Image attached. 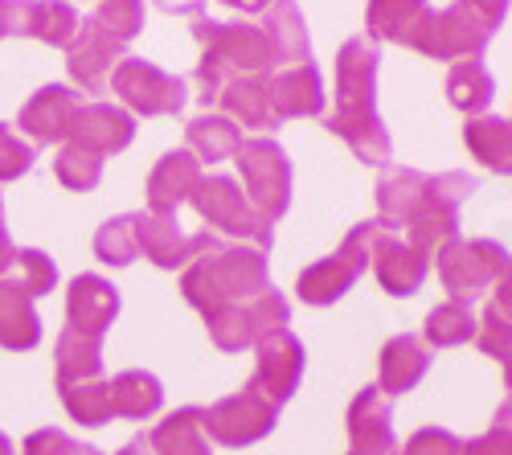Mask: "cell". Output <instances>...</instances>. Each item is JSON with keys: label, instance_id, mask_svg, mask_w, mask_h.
I'll list each match as a JSON object with an SVG mask.
<instances>
[{"label": "cell", "instance_id": "obj_20", "mask_svg": "<svg viewBox=\"0 0 512 455\" xmlns=\"http://www.w3.org/2000/svg\"><path fill=\"white\" fill-rule=\"evenodd\" d=\"M369 271L377 275L381 292H390V296L406 300V296H414L418 287L426 283L431 259H426L422 251H414L406 238H398V234H390V230H381V238H377V246H373V263H369Z\"/></svg>", "mask_w": 512, "mask_h": 455}, {"label": "cell", "instance_id": "obj_23", "mask_svg": "<svg viewBox=\"0 0 512 455\" xmlns=\"http://www.w3.org/2000/svg\"><path fill=\"white\" fill-rule=\"evenodd\" d=\"M431 0H369L365 9V37L369 41H390V46L414 50L418 37L431 21Z\"/></svg>", "mask_w": 512, "mask_h": 455}, {"label": "cell", "instance_id": "obj_52", "mask_svg": "<svg viewBox=\"0 0 512 455\" xmlns=\"http://www.w3.org/2000/svg\"><path fill=\"white\" fill-rule=\"evenodd\" d=\"M0 455H17V451H13V439H9L5 431H0Z\"/></svg>", "mask_w": 512, "mask_h": 455}, {"label": "cell", "instance_id": "obj_13", "mask_svg": "<svg viewBox=\"0 0 512 455\" xmlns=\"http://www.w3.org/2000/svg\"><path fill=\"white\" fill-rule=\"evenodd\" d=\"M304 382V341L291 333V328H279V333L263 337L254 345V374H250V390L263 394L271 406H283Z\"/></svg>", "mask_w": 512, "mask_h": 455}, {"label": "cell", "instance_id": "obj_50", "mask_svg": "<svg viewBox=\"0 0 512 455\" xmlns=\"http://www.w3.org/2000/svg\"><path fill=\"white\" fill-rule=\"evenodd\" d=\"M222 5L234 9V13H242V17H250V13H267L271 0H222Z\"/></svg>", "mask_w": 512, "mask_h": 455}, {"label": "cell", "instance_id": "obj_10", "mask_svg": "<svg viewBox=\"0 0 512 455\" xmlns=\"http://www.w3.org/2000/svg\"><path fill=\"white\" fill-rule=\"evenodd\" d=\"M291 320V304L279 287H267L263 296H254L246 304H230L222 312H209L205 316V328H209V341L218 345L222 353H242V349H254L263 337L279 333Z\"/></svg>", "mask_w": 512, "mask_h": 455}, {"label": "cell", "instance_id": "obj_51", "mask_svg": "<svg viewBox=\"0 0 512 455\" xmlns=\"http://www.w3.org/2000/svg\"><path fill=\"white\" fill-rule=\"evenodd\" d=\"M115 455H156V451H152L148 435H136V439H127V443H123V447H119Z\"/></svg>", "mask_w": 512, "mask_h": 455}, {"label": "cell", "instance_id": "obj_38", "mask_svg": "<svg viewBox=\"0 0 512 455\" xmlns=\"http://www.w3.org/2000/svg\"><path fill=\"white\" fill-rule=\"evenodd\" d=\"M54 177L74 193H91L103 181V156L74 144V140H66L58 148V156H54Z\"/></svg>", "mask_w": 512, "mask_h": 455}, {"label": "cell", "instance_id": "obj_40", "mask_svg": "<svg viewBox=\"0 0 512 455\" xmlns=\"http://www.w3.org/2000/svg\"><path fill=\"white\" fill-rule=\"evenodd\" d=\"M9 279L21 287L25 296H50L54 287H58V263L46 255V251H37V246H25V251H17L13 267H9Z\"/></svg>", "mask_w": 512, "mask_h": 455}, {"label": "cell", "instance_id": "obj_4", "mask_svg": "<svg viewBox=\"0 0 512 455\" xmlns=\"http://www.w3.org/2000/svg\"><path fill=\"white\" fill-rule=\"evenodd\" d=\"M508 17V0H455L447 9H435L418 37V54L435 62H467L488 50L492 33Z\"/></svg>", "mask_w": 512, "mask_h": 455}, {"label": "cell", "instance_id": "obj_34", "mask_svg": "<svg viewBox=\"0 0 512 455\" xmlns=\"http://www.w3.org/2000/svg\"><path fill=\"white\" fill-rule=\"evenodd\" d=\"M54 374H58V386L103 378V341L62 328V337L54 345Z\"/></svg>", "mask_w": 512, "mask_h": 455}, {"label": "cell", "instance_id": "obj_21", "mask_svg": "<svg viewBox=\"0 0 512 455\" xmlns=\"http://www.w3.org/2000/svg\"><path fill=\"white\" fill-rule=\"evenodd\" d=\"M70 140L82 144V148H91V152H99V156H115V152H123L127 144L136 140V115L115 107V103L91 99V103L78 107Z\"/></svg>", "mask_w": 512, "mask_h": 455}, {"label": "cell", "instance_id": "obj_41", "mask_svg": "<svg viewBox=\"0 0 512 455\" xmlns=\"http://www.w3.org/2000/svg\"><path fill=\"white\" fill-rule=\"evenodd\" d=\"M476 345H480L488 357H496V361H500L504 382H508V390H512V320H504L492 304H488V308H484V316H480Z\"/></svg>", "mask_w": 512, "mask_h": 455}, {"label": "cell", "instance_id": "obj_24", "mask_svg": "<svg viewBox=\"0 0 512 455\" xmlns=\"http://www.w3.org/2000/svg\"><path fill=\"white\" fill-rule=\"evenodd\" d=\"M426 369H431V353L426 345L410 333H398L381 345V357H377V390L386 398H398V394H410L422 378Z\"/></svg>", "mask_w": 512, "mask_h": 455}, {"label": "cell", "instance_id": "obj_32", "mask_svg": "<svg viewBox=\"0 0 512 455\" xmlns=\"http://www.w3.org/2000/svg\"><path fill=\"white\" fill-rule=\"evenodd\" d=\"M492 99H496V78H492V70L480 58H467V62L451 66V74H447V103L455 111H463L467 119L488 115Z\"/></svg>", "mask_w": 512, "mask_h": 455}, {"label": "cell", "instance_id": "obj_35", "mask_svg": "<svg viewBox=\"0 0 512 455\" xmlns=\"http://www.w3.org/2000/svg\"><path fill=\"white\" fill-rule=\"evenodd\" d=\"M476 328H480V316L472 312V304L443 300L439 308L426 312L422 337H426V345H431V349H455V345L476 341Z\"/></svg>", "mask_w": 512, "mask_h": 455}, {"label": "cell", "instance_id": "obj_7", "mask_svg": "<svg viewBox=\"0 0 512 455\" xmlns=\"http://www.w3.org/2000/svg\"><path fill=\"white\" fill-rule=\"evenodd\" d=\"M472 193H476V177H467L459 169L431 177L422 189L414 218L406 222V242L414 246V251H422L426 259H435L439 246L459 238V205Z\"/></svg>", "mask_w": 512, "mask_h": 455}, {"label": "cell", "instance_id": "obj_22", "mask_svg": "<svg viewBox=\"0 0 512 455\" xmlns=\"http://www.w3.org/2000/svg\"><path fill=\"white\" fill-rule=\"evenodd\" d=\"M201 160L189 148H173L156 160V169L148 177V214H164L177 218V210L193 197L197 181H201Z\"/></svg>", "mask_w": 512, "mask_h": 455}, {"label": "cell", "instance_id": "obj_25", "mask_svg": "<svg viewBox=\"0 0 512 455\" xmlns=\"http://www.w3.org/2000/svg\"><path fill=\"white\" fill-rule=\"evenodd\" d=\"M263 37L275 54V70L312 62V41H308V21L295 0H271V9L263 13Z\"/></svg>", "mask_w": 512, "mask_h": 455}, {"label": "cell", "instance_id": "obj_1", "mask_svg": "<svg viewBox=\"0 0 512 455\" xmlns=\"http://www.w3.org/2000/svg\"><path fill=\"white\" fill-rule=\"evenodd\" d=\"M377 66L381 50L369 37H349L336 50V107L324 119V128L345 140L369 169H390L394 140L377 115Z\"/></svg>", "mask_w": 512, "mask_h": 455}, {"label": "cell", "instance_id": "obj_19", "mask_svg": "<svg viewBox=\"0 0 512 455\" xmlns=\"http://www.w3.org/2000/svg\"><path fill=\"white\" fill-rule=\"evenodd\" d=\"M267 95H271V111L275 119H308V115H324V78L316 62H300V66H283L267 74Z\"/></svg>", "mask_w": 512, "mask_h": 455}, {"label": "cell", "instance_id": "obj_5", "mask_svg": "<svg viewBox=\"0 0 512 455\" xmlns=\"http://www.w3.org/2000/svg\"><path fill=\"white\" fill-rule=\"evenodd\" d=\"M381 222H357L349 234H345V242L336 246V251L328 255V259H316L312 267H304L300 271V279H295V292H300V300L308 304V308H328V304H336L340 296H349L353 292V283L369 271V263H373V246H377V238H381Z\"/></svg>", "mask_w": 512, "mask_h": 455}, {"label": "cell", "instance_id": "obj_30", "mask_svg": "<svg viewBox=\"0 0 512 455\" xmlns=\"http://www.w3.org/2000/svg\"><path fill=\"white\" fill-rule=\"evenodd\" d=\"M164 406V386L148 369H123L111 378V415L115 419H132L144 423Z\"/></svg>", "mask_w": 512, "mask_h": 455}, {"label": "cell", "instance_id": "obj_49", "mask_svg": "<svg viewBox=\"0 0 512 455\" xmlns=\"http://www.w3.org/2000/svg\"><path fill=\"white\" fill-rule=\"evenodd\" d=\"M13 259H17V246H13L9 230H5V197H0V275H9Z\"/></svg>", "mask_w": 512, "mask_h": 455}, {"label": "cell", "instance_id": "obj_17", "mask_svg": "<svg viewBox=\"0 0 512 455\" xmlns=\"http://www.w3.org/2000/svg\"><path fill=\"white\" fill-rule=\"evenodd\" d=\"M119 316V287L103 275H74L66 292V328L82 337H107V328Z\"/></svg>", "mask_w": 512, "mask_h": 455}, {"label": "cell", "instance_id": "obj_33", "mask_svg": "<svg viewBox=\"0 0 512 455\" xmlns=\"http://www.w3.org/2000/svg\"><path fill=\"white\" fill-rule=\"evenodd\" d=\"M185 144L197 160H209V164H218V160H234V152L242 148V132H238V123L226 119V115H213V111H201L185 123Z\"/></svg>", "mask_w": 512, "mask_h": 455}, {"label": "cell", "instance_id": "obj_2", "mask_svg": "<svg viewBox=\"0 0 512 455\" xmlns=\"http://www.w3.org/2000/svg\"><path fill=\"white\" fill-rule=\"evenodd\" d=\"M271 287V267L267 251L246 242H218L205 255H197L181 271V296L201 312H222L230 304H246L254 296H263Z\"/></svg>", "mask_w": 512, "mask_h": 455}, {"label": "cell", "instance_id": "obj_36", "mask_svg": "<svg viewBox=\"0 0 512 455\" xmlns=\"http://www.w3.org/2000/svg\"><path fill=\"white\" fill-rule=\"evenodd\" d=\"M66 415L78 427H107L111 415V378H91V382H66L58 386Z\"/></svg>", "mask_w": 512, "mask_h": 455}, {"label": "cell", "instance_id": "obj_3", "mask_svg": "<svg viewBox=\"0 0 512 455\" xmlns=\"http://www.w3.org/2000/svg\"><path fill=\"white\" fill-rule=\"evenodd\" d=\"M193 37L201 46V62H197V87H201V103H218V95L226 91V82L234 78H250V74H271L275 70V54L267 46V37L259 25L250 21H209V17H193Z\"/></svg>", "mask_w": 512, "mask_h": 455}, {"label": "cell", "instance_id": "obj_46", "mask_svg": "<svg viewBox=\"0 0 512 455\" xmlns=\"http://www.w3.org/2000/svg\"><path fill=\"white\" fill-rule=\"evenodd\" d=\"M394 455H463V439L447 427H422L402 447H394Z\"/></svg>", "mask_w": 512, "mask_h": 455}, {"label": "cell", "instance_id": "obj_43", "mask_svg": "<svg viewBox=\"0 0 512 455\" xmlns=\"http://www.w3.org/2000/svg\"><path fill=\"white\" fill-rule=\"evenodd\" d=\"M463 455H512V394L496 406V419L484 435L463 439Z\"/></svg>", "mask_w": 512, "mask_h": 455}, {"label": "cell", "instance_id": "obj_44", "mask_svg": "<svg viewBox=\"0 0 512 455\" xmlns=\"http://www.w3.org/2000/svg\"><path fill=\"white\" fill-rule=\"evenodd\" d=\"M21 455H103V451L91 447V443L70 439L62 427H41V431H29L25 435Z\"/></svg>", "mask_w": 512, "mask_h": 455}, {"label": "cell", "instance_id": "obj_29", "mask_svg": "<svg viewBox=\"0 0 512 455\" xmlns=\"http://www.w3.org/2000/svg\"><path fill=\"white\" fill-rule=\"evenodd\" d=\"M148 443L156 455H213L205 435V406H181L164 415V423L152 427Z\"/></svg>", "mask_w": 512, "mask_h": 455}, {"label": "cell", "instance_id": "obj_28", "mask_svg": "<svg viewBox=\"0 0 512 455\" xmlns=\"http://www.w3.org/2000/svg\"><path fill=\"white\" fill-rule=\"evenodd\" d=\"M463 144L484 169L512 177V119L504 115H472L463 123Z\"/></svg>", "mask_w": 512, "mask_h": 455}, {"label": "cell", "instance_id": "obj_14", "mask_svg": "<svg viewBox=\"0 0 512 455\" xmlns=\"http://www.w3.org/2000/svg\"><path fill=\"white\" fill-rule=\"evenodd\" d=\"M123 62V41L111 37L95 17H82L78 37L66 46V66L70 78L78 82L87 95H103L111 87V74Z\"/></svg>", "mask_w": 512, "mask_h": 455}, {"label": "cell", "instance_id": "obj_47", "mask_svg": "<svg viewBox=\"0 0 512 455\" xmlns=\"http://www.w3.org/2000/svg\"><path fill=\"white\" fill-rule=\"evenodd\" d=\"M33 0H0V37H29Z\"/></svg>", "mask_w": 512, "mask_h": 455}, {"label": "cell", "instance_id": "obj_6", "mask_svg": "<svg viewBox=\"0 0 512 455\" xmlns=\"http://www.w3.org/2000/svg\"><path fill=\"white\" fill-rule=\"evenodd\" d=\"M189 205L201 214V222H209L213 230H222L226 238L246 242V246H259V251H271L275 226L267 218H259V210L246 201L238 181H230L222 173H209V177L197 181Z\"/></svg>", "mask_w": 512, "mask_h": 455}, {"label": "cell", "instance_id": "obj_31", "mask_svg": "<svg viewBox=\"0 0 512 455\" xmlns=\"http://www.w3.org/2000/svg\"><path fill=\"white\" fill-rule=\"evenodd\" d=\"M218 107L226 111V119L242 123V128H279V119L271 111V95H267V74L226 82V91L218 95Z\"/></svg>", "mask_w": 512, "mask_h": 455}, {"label": "cell", "instance_id": "obj_26", "mask_svg": "<svg viewBox=\"0 0 512 455\" xmlns=\"http://www.w3.org/2000/svg\"><path fill=\"white\" fill-rule=\"evenodd\" d=\"M41 341V316L33 296H25L21 287L0 275V349H13V353H29Z\"/></svg>", "mask_w": 512, "mask_h": 455}, {"label": "cell", "instance_id": "obj_16", "mask_svg": "<svg viewBox=\"0 0 512 455\" xmlns=\"http://www.w3.org/2000/svg\"><path fill=\"white\" fill-rule=\"evenodd\" d=\"M78 95L62 82H46L33 99L21 107L17 128L29 136V144H66L74 132V115H78Z\"/></svg>", "mask_w": 512, "mask_h": 455}, {"label": "cell", "instance_id": "obj_15", "mask_svg": "<svg viewBox=\"0 0 512 455\" xmlns=\"http://www.w3.org/2000/svg\"><path fill=\"white\" fill-rule=\"evenodd\" d=\"M136 238H140V255L148 263H156L160 271H185L197 255H205L209 246H218V234H185L177 218H164V214H136Z\"/></svg>", "mask_w": 512, "mask_h": 455}, {"label": "cell", "instance_id": "obj_37", "mask_svg": "<svg viewBox=\"0 0 512 455\" xmlns=\"http://www.w3.org/2000/svg\"><path fill=\"white\" fill-rule=\"evenodd\" d=\"M78 25H82V17L70 0H33V13H29V37L33 41H46V46L66 50L78 37Z\"/></svg>", "mask_w": 512, "mask_h": 455}, {"label": "cell", "instance_id": "obj_39", "mask_svg": "<svg viewBox=\"0 0 512 455\" xmlns=\"http://www.w3.org/2000/svg\"><path fill=\"white\" fill-rule=\"evenodd\" d=\"M136 214H119L107 218L95 234V259L107 267H127L132 259H140V238H136Z\"/></svg>", "mask_w": 512, "mask_h": 455}, {"label": "cell", "instance_id": "obj_8", "mask_svg": "<svg viewBox=\"0 0 512 455\" xmlns=\"http://www.w3.org/2000/svg\"><path fill=\"white\" fill-rule=\"evenodd\" d=\"M234 164L242 173L246 201L259 210V218H267L275 226L291 205V160H287V152L271 136H254V140H242V148L234 152Z\"/></svg>", "mask_w": 512, "mask_h": 455}, {"label": "cell", "instance_id": "obj_48", "mask_svg": "<svg viewBox=\"0 0 512 455\" xmlns=\"http://www.w3.org/2000/svg\"><path fill=\"white\" fill-rule=\"evenodd\" d=\"M492 308L504 316V320H512V263H508V271L496 279V287H492Z\"/></svg>", "mask_w": 512, "mask_h": 455}, {"label": "cell", "instance_id": "obj_9", "mask_svg": "<svg viewBox=\"0 0 512 455\" xmlns=\"http://www.w3.org/2000/svg\"><path fill=\"white\" fill-rule=\"evenodd\" d=\"M435 263H439V279L451 292V300L472 304L488 287H496V279L508 271L512 255L496 238H451L447 246L435 251Z\"/></svg>", "mask_w": 512, "mask_h": 455}, {"label": "cell", "instance_id": "obj_18", "mask_svg": "<svg viewBox=\"0 0 512 455\" xmlns=\"http://www.w3.org/2000/svg\"><path fill=\"white\" fill-rule=\"evenodd\" d=\"M349 455H394L398 439H394V410L390 398L377 386H365L353 402H349Z\"/></svg>", "mask_w": 512, "mask_h": 455}, {"label": "cell", "instance_id": "obj_27", "mask_svg": "<svg viewBox=\"0 0 512 455\" xmlns=\"http://www.w3.org/2000/svg\"><path fill=\"white\" fill-rule=\"evenodd\" d=\"M426 181H431V173H418V169H386L381 173V181H377V222L390 234L402 230L414 218Z\"/></svg>", "mask_w": 512, "mask_h": 455}, {"label": "cell", "instance_id": "obj_11", "mask_svg": "<svg viewBox=\"0 0 512 455\" xmlns=\"http://www.w3.org/2000/svg\"><path fill=\"white\" fill-rule=\"evenodd\" d=\"M111 91L123 99L127 111L148 115V119L181 115L189 103V87H185L181 74H168L148 58H127V54L111 74Z\"/></svg>", "mask_w": 512, "mask_h": 455}, {"label": "cell", "instance_id": "obj_42", "mask_svg": "<svg viewBox=\"0 0 512 455\" xmlns=\"http://www.w3.org/2000/svg\"><path fill=\"white\" fill-rule=\"evenodd\" d=\"M111 37H119L123 46L144 29V0H99V9L91 13Z\"/></svg>", "mask_w": 512, "mask_h": 455}, {"label": "cell", "instance_id": "obj_45", "mask_svg": "<svg viewBox=\"0 0 512 455\" xmlns=\"http://www.w3.org/2000/svg\"><path fill=\"white\" fill-rule=\"evenodd\" d=\"M33 160H37L33 144L21 140L9 128V123H0V185H5V181H21L33 169Z\"/></svg>", "mask_w": 512, "mask_h": 455}, {"label": "cell", "instance_id": "obj_12", "mask_svg": "<svg viewBox=\"0 0 512 455\" xmlns=\"http://www.w3.org/2000/svg\"><path fill=\"white\" fill-rule=\"evenodd\" d=\"M279 423V406H271L263 394H254L250 386L218 398L205 410V435L222 447H250L275 431Z\"/></svg>", "mask_w": 512, "mask_h": 455}]
</instances>
